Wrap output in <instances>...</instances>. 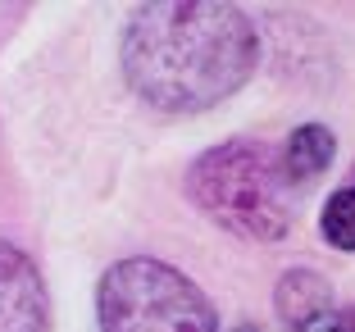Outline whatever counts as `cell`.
<instances>
[{"instance_id":"1","label":"cell","mask_w":355,"mask_h":332,"mask_svg":"<svg viewBox=\"0 0 355 332\" xmlns=\"http://www.w3.org/2000/svg\"><path fill=\"white\" fill-rule=\"evenodd\" d=\"M260 37L241 5L164 0L141 5L123 32V78L164 114H205L246 87Z\"/></svg>"},{"instance_id":"2","label":"cell","mask_w":355,"mask_h":332,"mask_svg":"<svg viewBox=\"0 0 355 332\" xmlns=\"http://www.w3.org/2000/svg\"><path fill=\"white\" fill-rule=\"evenodd\" d=\"M187 196L200 214H209L237 237L282 241L292 232L296 187L282 173L278 150H269L264 141L232 137L205 150L187 168Z\"/></svg>"},{"instance_id":"3","label":"cell","mask_w":355,"mask_h":332,"mask_svg":"<svg viewBox=\"0 0 355 332\" xmlns=\"http://www.w3.org/2000/svg\"><path fill=\"white\" fill-rule=\"evenodd\" d=\"M96 319L101 332H219L205 291L150 255L119 260L101 273Z\"/></svg>"},{"instance_id":"4","label":"cell","mask_w":355,"mask_h":332,"mask_svg":"<svg viewBox=\"0 0 355 332\" xmlns=\"http://www.w3.org/2000/svg\"><path fill=\"white\" fill-rule=\"evenodd\" d=\"M51 305H46L42 273L19 246L0 241V332H46Z\"/></svg>"},{"instance_id":"5","label":"cell","mask_w":355,"mask_h":332,"mask_svg":"<svg viewBox=\"0 0 355 332\" xmlns=\"http://www.w3.org/2000/svg\"><path fill=\"white\" fill-rule=\"evenodd\" d=\"M333 155H337V137H333V128H324V123L292 128V137H287L282 150H278L282 173H287L292 187H305L310 177H319L328 164H333Z\"/></svg>"},{"instance_id":"6","label":"cell","mask_w":355,"mask_h":332,"mask_svg":"<svg viewBox=\"0 0 355 332\" xmlns=\"http://www.w3.org/2000/svg\"><path fill=\"white\" fill-rule=\"evenodd\" d=\"M273 305H278L282 323H287V328H296V323H305L310 314L328 310V305H333V291H328V282L319 278V273L292 269L287 278L278 282V296H273Z\"/></svg>"},{"instance_id":"7","label":"cell","mask_w":355,"mask_h":332,"mask_svg":"<svg viewBox=\"0 0 355 332\" xmlns=\"http://www.w3.org/2000/svg\"><path fill=\"white\" fill-rule=\"evenodd\" d=\"M319 232L333 250H346L355 255V182L337 187L333 196L324 200V214H319Z\"/></svg>"},{"instance_id":"8","label":"cell","mask_w":355,"mask_h":332,"mask_svg":"<svg viewBox=\"0 0 355 332\" xmlns=\"http://www.w3.org/2000/svg\"><path fill=\"white\" fill-rule=\"evenodd\" d=\"M287 332H355V310H337V305H328V310L310 314L305 323H296V328Z\"/></svg>"}]
</instances>
